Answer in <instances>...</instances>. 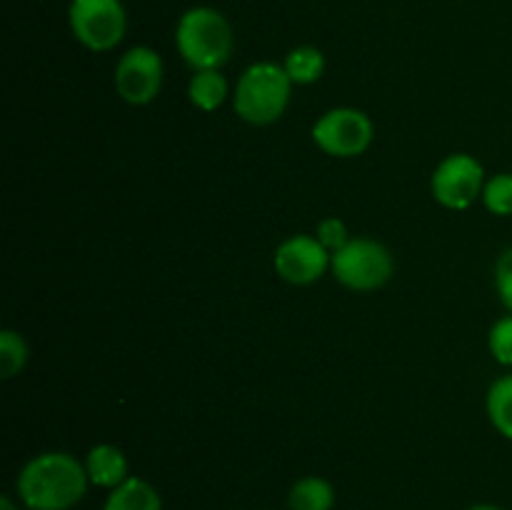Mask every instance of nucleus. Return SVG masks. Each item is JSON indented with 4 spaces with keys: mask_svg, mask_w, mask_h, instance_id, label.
Listing matches in <instances>:
<instances>
[{
    "mask_svg": "<svg viewBox=\"0 0 512 510\" xmlns=\"http://www.w3.org/2000/svg\"><path fill=\"white\" fill-rule=\"evenodd\" d=\"M90 488L85 463L65 450H45L20 468L15 490L30 510H70Z\"/></svg>",
    "mask_w": 512,
    "mask_h": 510,
    "instance_id": "1",
    "label": "nucleus"
},
{
    "mask_svg": "<svg viewBox=\"0 0 512 510\" xmlns=\"http://www.w3.org/2000/svg\"><path fill=\"white\" fill-rule=\"evenodd\" d=\"M175 48L193 70H220L233 55V28L220 10L195 5L180 15Z\"/></svg>",
    "mask_w": 512,
    "mask_h": 510,
    "instance_id": "2",
    "label": "nucleus"
},
{
    "mask_svg": "<svg viewBox=\"0 0 512 510\" xmlns=\"http://www.w3.org/2000/svg\"><path fill=\"white\" fill-rule=\"evenodd\" d=\"M293 80L280 63H253L243 70L233 93V110L250 125H270L288 110Z\"/></svg>",
    "mask_w": 512,
    "mask_h": 510,
    "instance_id": "3",
    "label": "nucleus"
},
{
    "mask_svg": "<svg viewBox=\"0 0 512 510\" xmlns=\"http://www.w3.org/2000/svg\"><path fill=\"white\" fill-rule=\"evenodd\" d=\"M335 280L355 293L378 290L393 278L395 260L383 243L373 238H350L348 245L333 253L330 260Z\"/></svg>",
    "mask_w": 512,
    "mask_h": 510,
    "instance_id": "4",
    "label": "nucleus"
},
{
    "mask_svg": "<svg viewBox=\"0 0 512 510\" xmlns=\"http://www.w3.org/2000/svg\"><path fill=\"white\" fill-rule=\"evenodd\" d=\"M68 23L75 40L93 53L118 48L128 30V15L120 0H73Z\"/></svg>",
    "mask_w": 512,
    "mask_h": 510,
    "instance_id": "5",
    "label": "nucleus"
},
{
    "mask_svg": "<svg viewBox=\"0 0 512 510\" xmlns=\"http://www.w3.org/2000/svg\"><path fill=\"white\" fill-rule=\"evenodd\" d=\"M373 120L358 108H333L313 125V143L330 158H358L373 143Z\"/></svg>",
    "mask_w": 512,
    "mask_h": 510,
    "instance_id": "6",
    "label": "nucleus"
},
{
    "mask_svg": "<svg viewBox=\"0 0 512 510\" xmlns=\"http://www.w3.org/2000/svg\"><path fill=\"white\" fill-rule=\"evenodd\" d=\"M485 168L470 153H453L435 168L430 178L433 198L448 210H468L483 198Z\"/></svg>",
    "mask_w": 512,
    "mask_h": 510,
    "instance_id": "7",
    "label": "nucleus"
},
{
    "mask_svg": "<svg viewBox=\"0 0 512 510\" xmlns=\"http://www.w3.org/2000/svg\"><path fill=\"white\" fill-rule=\"evenodd\" d=\"M163 58L148 45H135L120 55L115 65V93L128 105H148L163 90Z\"/></svg>",
    "mask_w": 512,
    "mask_h": 510,
    "instance_id": "8",
    "label": "nucleus"
},
{
    "mask_svg": "<svg viewBox=\"0 0 512 510\" xmlns=\"http://www.w3.org/2000/svg\"><path fill=\"white\" fill-rule=\"evenodd\" d=\"M333 253L315 235H290L278 245L273 255V268L285 283L310 285L330 270Z\"/></svg>",
    "mask_w": 512,
    "mask_h": 510,
    "instance_id": "9",
    "label": "nucleus"
},
{
    "mask_svg": "<svg viewBox=\"0 0 512 510\" xmlns=\"http://www.w3.org/2000/svg\"><path fill=\"white\" fill-rule=\"evenodd\" d=\"M85 473H88L90 485L95 488L113 490L118 488L123 480L130 478L128 473V458L123 450L113 443H100L93 445L85 455Z\"/></svg>",
    "mask_w": 512,
    "mask_h": 510,
    "instance_id": "10",
    "label": "nucleus"
},
{
    "mask_svg": "<svg viewBox=\"0 0 512 510\" xmlns=\"http://www.w3.org/2000/svg\"><path fill=\"white\" fill-rule=\"evenodd\" d=\"M103 510H163V498L153 483L130 475L118 488L110 490Z\"/></svg>",
    "mask_w": 512,
    "mask_h": 510,
    "instance_id": "11",
    "label": "nucleus"
},
{
    "mask_svg": "<svg viewBox=\"0 0 512 510\" xmlns=\"http://www.w3.org/2000/svg\"><path fill=\"white\" fill-rule=\"evenodd\" d=\"M290 510H333L335 508V488L330 480L320 475H305L295 480L288 493Z\"/></svg>",
    "mask_w": 512,
    "mask_h": 510,
    "instance_id": "12",
    "label": "nucleus"
},
{
    "mask_svg": "<svg viewBox=\"0 0 512 510\" xmlns=\"http://www.w3.org/2000/svg\"><path fill=\"white\" fill-rule=\"evenodd\" d=\"M188 98L203 113H213L228 98V80L220 70H195L188 83Z\"/></svg>",
    "mask_w": 512,
    "mask_h": 510,
    "instance_id": "13",
    "label": "nucleus"
},
{
    "mask_svg": "<svg viewBox=\"0 0 512 510\" xmlns=\"http://www.w3.org/2000/svg\"><path fill=\"white\" fill-rule=\"evenodd\" d=\"M283 68L293 85H313L325 73V55L315 45H298L283 60Z\"/></svg>",
    "mask_w": 512,
    "mask_h": 510,
    "instance_id": "14",
    "label": "nucleus"
},
{
    "mask_svg": "<svg viewBox=\"0 0 512 510\" xmlns=\"http://www.w3.org/2000/svg\"><path fill=\"white\" fill-rule=\"evenodd\" d=\"M488 418L503 438L512 440V373L495 380L485 398Z\"/></svg>",
    "mask_w": 512,
    "mask_h": 510,
    "instance_id": "15",
    "label": "nucleus"
},
{
    "mask_svg": "<svg viewBox=\"0 0 512 510\" xmlns=\"http://www.w3.org/2000/svg\"><path fill=\"white\" fill-rule=\"evenodd\" d=\"M28 343L18 330H0V378L10 380L28 363Z\"/></svg>",
    "mask_w": 512,
    "mask_h": 510,
    "instance_id": "16",
    "label": "nucleus"
},
{
    "mask_svg": "<svg viewBox=\"0 0 512 510\" xmlns=\"http://www.w3.org/2000/svg\"><path fill=\"white\" fill-rule=\"evenodd\" d=\"M483 205L488 213L508 218L512 215V173H498L485 180Z\"/></svg>",
    "mask_w": 512,
    "mask_h": 510,
    "instance_id": "17",
    "label": "nucleus"
},
{
    "mask_svg": "<svg viewBox=\"0 0 512 510\" xmlns=\"http://www.w3.org/2000/svg\"><path fill=\"white\" fill-rule=\"evenodd\" d=\"M490 355L505 368H512V315L495 320L488 333Z\"/></svg>",
    "mask_w": 512,
    "mask_h": 510,
    "instance_id": "18",
    "label": "nucleus"
},
{
    "mask_svg": "<svg viewBox=\"0 0 512 510\" xmlns=\"http://www.w3.org/2000/svg\"><path fill=\"white\" fill-rule=\"evenodd\" d=\"M315 238L320 240V243L325 245V248L330 250V253H338L343 245H348L350 235H348V225L343 223L340 218H325L318 223V230H315Z\"/></svg>",
    "mask_w": 512,
    "mask_h": 510,
    "instance_id": "19",
    "label": "nucleus"
},
{
    "mask_svg": "<svg viewBox=\"0 0 512 510\" xmlns=\"http://www.w3.org/2000/svg\"><path fill=\"white\" fill-rule=\"evenodd\" d=\"M495 290H498L503 308L512 315V245L500 253L498 263H495Z\"/></svg>",
    "mask_w": 512,
    "mask_h": 510,
    "instance_id": "20",
    "label": "nucleus"
},
{
    "mask_svg": "<svg viewBox=\"0 0 512 510\" xmlns=\"http://www.w3.org/2000/svg\"><path fill=\"white\" fill-rule=\"evenodd\" d=\"M0 510H20V508L10 495H0Z\"/></svg>",
    "mask_w": 512,
    "mask_h": 510,
    "instance_id": "21",
    "label": "nucleus"
},
{
    "mask_svg": "<svg viewBox=\"0 0 512 510\" xmlns=\"http://www.w3.org/2000/svg\"><path fill=\"white\" fill-rule=\"evenodd\" d=\"M468 510H503L500 505H493V503H478V505H470Z\"/></svg>",
    "mask_w": 512,
    "mask_h": 510,
    "instance_id": "22",
    "label": "nucleus"
}]
</instances>
